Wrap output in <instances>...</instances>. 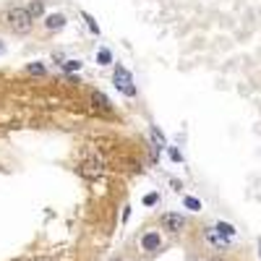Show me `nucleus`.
I'll use <instances>...</instances> for the list:
<instances>
[{
	"instance_id": "f257e3e1",
	"label": "nucleus",
	"mask_w": 261,
	"mask_h": 261,
	"mask_svg": "<svg viewBox=\"0 0 261 261\" xmlns=\"http://www.w3.org/2000/svg\"><path fill=\"white\" fill-rule=\"evenodd\" d=\"M6 21H8V27H11L16 34H29V32H32V24H34L29 8H11V11L6 13Z\"/></svg>"
},
{
	"instance_id": "f03ea898",
	"label": "nucleus",
	"mask_w": 261,
	"mask_h": 261,
	"mask_svg": "<svg viewBox=\"0 0 261 261\" xmlns=\"http://www.w3.org/2000/svg\"><path fill=\"white\" fill-rule=\"evenodd\" d=\"M115 86L125 94V97H136V86H134V76H130L123 65H115V76H113Z\"/></svg>"
},
{
	"instance_id": "7ed1b4c3",
	"label": "nucleus",
	"mask_w": 261,
	"mask_h": 261,
	"mask_svg": "<svg viewBox=\"0 0 261 261\" xmlns=\"http://www.w3.org/2000/svg\"><path fill=\"white\" fill-rule=\"evenodd\" d=\"M183 225H186V220L180 214H175V212H167V214H162V227L165 230H170V232H178V230H183Z\"/></svg>"
},
{
	"instance_id": "20e7f679",
	"label": "nucleus",
	"mask_w": 261,
	"mask_h": 261,
	"mask_svg": "<svg viewBox=\"0 0 261 261\" xmlns=\"http://www.w3.org/2000/svg\"><path fill=\"white\" fill-rule=\"evenodd\" d=\"M160 246H162V238L157 235V230H151V232H144V235H141V248H144L146 253L157 251Z\"/></svg>"
},
{
	"instance_id": "39448f33",
	"label": "nucleus",
	"mask_w": 261,
	"mask_h": 261,
	"mask_svg": "<svg viewBox=\"0 0 261 261\" xmlns=\"http://www.w3.org/2000/svg\"><path fill=\"white\" fill-rule=\"evenodd\" d=\"M45 27H47L50 32H60V29L65 27V16H63V13H50V16H45Z\"/></svg>"
},
{
	"instance_id": "423d86ee",
	"label": "nucleus",
	"mask_w": 261,
	"mask_h": 261,
	"mask_svg": "<svg viewBox=\"0 0 261 261\" xmlns=\"http://www.w3.org/2000/svg\"><path fill=\"white\" fill-rule=\"evenodd\" d=\"M206 238H209V243H214L217 248H225V246H227V238H225V235H220L214 227H209V230H206Z\"/></svg>"
},
{
	"instance_id": "0eeeda50",
	"label": "nucleus",
	"mask_w": 261,
	"mask_h": 261,
	"mask_svg": "<svg viewBox=\"0 0 261 261\" xmlns=\"http://www.w3.org/2000/svg\"><path fill=\"white\" fill-rule=\"evenodd\" d=\"M92 102H94V105L99 107V110H113L110 99H107V97H105L102 92H94V94H92Z\"/></svg>"
},
{
	"instance_id": "6e6552de",
	"label": "nucleus",
	"mask_w": 261,
	"mask_h": 261,
	"mask_svg": "<svg viewBox=\"0 0 261 261\" xmlns=\"http://www.w3.org/2000/svg\"><path fill=\"white\" fill-rule=\"evenodd\" d=\"M214 230L220 232V235H225V238H232V235H235V227H232L230 222H217Z\"/></svg>"
},
{
	"instance_id": "1a4fd4ad",
	"label": "nucleus",
	"mask_w": 261,
	"mask_h": 261,
	"mask_svg": "<svg viewBox=\"0 0 261 261\" xmlns=\"http://www.w3.org/2000/svg\"><path fill=\"white\" fill-rule=\"evenodd\" d=\"M29 13H32V18L45 16V6H42V0H32V3H29Z\"/></svg>"
},
{
	"instance_id": "9d476101",
	"label": "nucleus",
	"mask_w": 261,
	"mask_h": 261,
	"mask_svg": "<svg viewBox=\"0 0 261 261\" xmlns=\"http://www.w3.org/2000/svg\"><path fill=\"white\" fill-rule=\"evenodd\" d=\"M183 206L191 209V212H199V209H201V201L196 199V196H186V199H183Z\"/></svg>"
},
{
	"instance_id": "9b49d317",
	"label": "nucleus",
	"mask_w": 261,
	"mask_h": 261,
	"mask_svg": "<svg viewBox=\"0 0 261 261\" xmlns=\"http://www.w3.org/2000/svg\"><path fill=\"white\" fill-rule=\"evenodd\" d=\"M97 63H99V65H110V63H113V55H110V50H107V47H102V50L97 53Z\"/></svg>"
},
{
	"instance_id": "f8f14e48",
	"label": "nucleus",
	"mask_w": 261,
	"mask_h": 261,
	"mask_svg": "<svg viewBox=\"0 0 261 261\" xmlns=\"http://www.w3.org/2000/svg\"><path fill=\"white\" fill-rule=\"evenodd\" d=\"M81 16H84V21H86V27H89V29H92L94 34H99V24L94 21V16H92V13H86V11H84Z\"/></svg>"
},
{
	"instance_id": "ddd939ff",
	"label": "nucleus",
	"mask_w": 261,
	"mask_h": 261,
	"mask_svg": "<svg viewBox=\"0 0 261 261\" xmlns=\"http://www.w3.org/2000/svg\"><path fill=\"white\" fill-rule=\"evenodd\" d=\"M151 139H154V141L160 144V149L165 146V136H162V130H160L157 125H154V128H151Z\"/></svg>"
},
{
	"instance_id": "4468645a",
	"label": "nucleus",
	"mask_w": 261,
	"mask_h": 261,
	"mask_svg": "<svg viewBox=\"0 0 261 261\" xmlns=\"http://www.w3.org/2000/svg\"><path fill=\"white\" fill-rule=\"evenodd\" d=\"M60 65H63L65 71H79V68H81V63H79V60H63Z\"/></svg>"
},
{
	"instance_id": "2eb2a0df",
	"label": "nucleus",
	"mask_w": 261,
	"mask_h": 261,
	"mask_svg": "<svg viewBox=\"0 0 261 261\" xmlns=\"http://www.w3.org/2000/svg\"><path fill=\"white\" fill-rule=\"evenodd\" d=\"M157 201H160L157 193H146V196H144V204H146V206H154Z\"/></svg>"
},
{
	"instance_id": "dca6fc26",
	"label": "nucleus",
	"mask_w": 261,
	"mask_h": 261,
	"mask_svg": "<svg viewBox=\"0 0 261 261\" xmlns=\"http://www.w3.org/2000/svg\"><path fill=\"white\" fill-rule=\"evenodd\" d=\"M27 71H29V73H37V76H42V73H45V65H39V63H32Z\"/></svg>"
},
{
	"instance_id": "f3484780",
	"label": "nucleus",
	"mask_w": 261,
	"mask_h": 261,
	"mask_svg": "<svg viewBox=\"0 0 261 261\" xmlns=\"http://www.w3.org/2000/svg\"><path fill=\"white\" fill-rule=\"evenodd\" d=\"M170 157H172V162H183V154L178 149H170Z\"/></svg>"
},
{
	"instance_id": "a211bd4d",
	"label": "nucleus",
	"mask_w": 261,
	"mask_h": 261,
	"mask_svg": "<svg viewBox=\"0 0 261 261\" xmlns=\"http://www.w3.org/2000/svg\"><path fill=\"white\" fill-rule=\"evenodd\" d=\"M258 256H261V241H258Z\"/></svg>"
},
{
	"instance_id": "6ab92c4d",
	"label": "nucleus",
	"mask_w": 261,
	"mask_h": 261,
	"mask_svg": "<svg viewBox=\"0 0 261 261\" xmlns=\"http://www.w3.org/2000/svg\"><path fill=\"white\" fill-rule=\"evenodd\" d=\"M0 53H3V42H0Z\"/></svg>"
},
{
	"instance_id": "aec40b11",
	"label": "nucleus",
	"mask_w": 261,
	"mask_h": 261,
	"mask_svg": "<svg viewBox=\"0 0 261 261\" xmlns=\"http://www.w3.org/2000/svg\"><path fill=\"white\" fill-rule=\"evenodd\" d=\"M113 261H120V258H113Z\"/></svg>"
}]
</instances>
